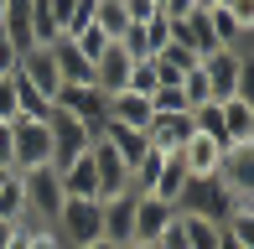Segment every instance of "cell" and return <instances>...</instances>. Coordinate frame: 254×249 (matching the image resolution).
I'll use <instances>...</instances> for the list:
<instances>
[{"mask_svg": "<svg viewBox=\"0 0 254 249\" xmlns=\"http://www.w3.org/2000/svg\"><path fill=\"white\" fill-rule=\"evenodd\" d=\"M21 177V192H26V223H57L63 213V177L57 166H31V172H16Z\"/></svg>", "mask_w": 254, "mask_h": 249, "instance_id": "cell-1", "label": "cell"}, {"mask_svg": "<svg viewBox=\"0 0 254 249\" xmlns=\"http://www.w3.org/2000/svg\"><path fill=\"white\" fill-rule=\"evenodd\" d=\"M52 109H63V115H73L78 124H88V135H104V124H109V94H99L94 83H63L52 94Z\"/></svg>", "mask_w": 254, "mask_h": 249, "instance_id": "cell-2", "label": "cell"}, {"mask_svg": "<svg viewBox=\"0 0 254 249\" xmlns=\"http://www.w3.org/2000/svg\"><path fill=\"white\" fill-rule=\"evenodd\" d=\"M31 166H52V140L47 120H10V172H31Z\"/></svg>", "mask_w": 254, "mask_h": 249, "instance_id": "cell-3", "label": "cell"}, {"mask_svg": "<svg viewBox=\"0 0 254 249\" xmlns=\"http://www.w3.org/2000/svg\"><path fill=\"white\" fill-rule=\"evenodd\" d=\"M99 223H104V202H99V197H67L52 229L63 234L67 249H78V244H88V239H104Z\"/></svg>", "mask_w": 254, "mask_h": 249, "instance_id": "cell-4", "label": "cell"}, {"mask_svg": "<svg viewBox=\"0 0 254 249\" xmlns=\"http://www.w3.org/2000/svg\"><path fill=\"white\" fill-rule=\"evenodd\" d=\"M177 208H182V213H202V218L223 223V218H228V208H234V187H228L223 177H192Z\"/></svg>", "mask_w": 254, "mask_h": 249, "instance_id": "cell-5", "label": "cell"}, {"mask_svg": "<svg viewBox=\"0 0 254 249\" xmlns=\"http://www.w3.org/2000/svg\"><path fill=\"white\" fill-rule=\"evenodd\" d=\"M47 140H52V166L63 172V166H73L78 156L94 145V135H88V124H78L73 115L52 109V115H47Z\"/></svg>", "mask_w": 254, "mask_h": 249, "instance_id": "cell-6", "label": "cell"}, {"mask_svg": "<svg viewBox=\"0 0 254 249\" xmlns=\"http://www.w3.org/2000/svg\"><path fill=\"white\" fill-rule=\"evenodd\" d=\"M88 156H94V177H99V202H109V197H120V192H130V166L109 151V140H104V135L88 145Z\"/></svg>", "mask_w": 254, "mask_h": 249, "instance_id": "cell-7", "label": "cell"}, {"mask_svg": "<svg viewBox=\"0 0 254 249\" xmlns=\"http://www.w3.org/2000/svg\"><path fill=\"white\" fill-rule=\"evenodd\" d=\"M145 140H151L156 151L177 156L182 145L192 140V109H187V115H151V124H145Z\"/></svg>", "mask_w": 254, "mask_h": 249, "instance_id": "cell-8", "label": "cell"}, {"mask_svg": "<svg viewBox=\"0 0 254 249\" xmlns=\"http://www.w3.org/2000/svg\"><path fill=\"white\" fill-rule=\"evenodd\" d=\"M16 73L26 78L31 88H37V94H57V88H63V73H57V62H52V52L47 47H31V52H21V62H16Z\"/></svg>", "mask_w": 254, "mask_h": 249, "instance_id": "cell-9", "label": "cell"}, {"mask_svg": "<svg viewBox=\"0 0 254 249\" xmlns=\"http://www.w3.org/2000/svg\"><path fill=\"white\" fill-rule=\"evenodd\" d=\"M171 218H177V208H171V202H161L156 192H135V239L156 244V234L166 229Z\"/></svg>", "mask_w": 254, "mask_h": 249, "instance_id": "cell-10", "label": "cell"}, {"mask_svg": "<svg viewBox=\"0 0 254 249\" xmlns=\"http://www.w3.org/2000/svg\"><path fill=\"white\" fill-rule=\"evenodd\" d=\"M99 234H104L109 244H130V239H135V192H120V197L104 202Z\"/></svg>", "mask_w": 254, "mask_h": 249, "instance_id": "cell-11", "label": "cell"}, {"mask_svg": "<svg viewBox=\"0 0 254 249\" xmlns=\"http://www.w3.org/2000/svg\"><path fill=\"white\" fill-rule=\"evenodd\" d=\"M177 156H182V166H187V177H218V161H223V145L192 130V140L182 145Z\"/></svg>", "mask_w": 254, "mask_h": 249, "instance_id": "cell-12", "label": "cell"}, {"mask_svg": "<svg viewBox=\"0 0 254 249\" xmlns=\"http://www.w3.org/2000/svg\"><path fill=\"white\" fill-rule=\"evenodd\" d=\"M218 109H223V140L228 145H254V104H249V99H223V104H218Z\"/></svg>", "mask_w": 254, "mask_h": 249, "instance_id": "cell-13", "label": "cell"}, {"mask_svg": "<svg viewBox=\"0 0 254 249\" xmlns=\"http://www.w3.org/2000/svg\"><path fill=\"white\" fill-rule=\"evenodd\" d=\"M218 177L228 187H239V192H254V145H223Z\"/></svg>", "mask_w": 254, "mask_h": 249, "instance_id": "cell-14", "label": "cell"}, {"mask_svg": "<svg viewBox=\"0 0 254 249\" xmlns=\"http://www.w3.org/2000/svg\"><path fill=\"white\" fill-rule=\"evenodd\" d=\"M151 99L145 94H130V88H120V94H109V120L114 124H130V130H145L151 124Z\"/></svg>", "mask_w": 254, "mask_h": 249, "instance_id": "cell-15", "label": "cell"}, {"mask_svg": "<svg viewBox=\"0 0 254 249\" xmlns=\"http://www.w3.org/2000/svg\"><path fill=\"white\" fill-rule=\"evenodd\" d=\"M104 140H109V151L120 156L130 172H135V161L145 156V145H151V140H145V130H130V124H114V120L104 124Z\"/></svg>", "mask_w": 254, "mask_h": 249, "instance_id": "cell-16", "label": "cell"}, {"mask_svg": "<svg viewBox=\"0 0 254 249\" xmlns=\"http://www.w3.org/2000/svg\"><path fill=\"white\" fill-rule=\"evenodd\" d=\"M125 78H130V58H125V52L109 42V52L94 62V88H99V94H120Z\"/></svg>", "mask_w": 254, "mask_h": 249, "instance_id": "cell-17", "label": "cell"}, {"mask_svg": "<svg viewBox=\"0 0 254 249\" xmlns=\"http://www.w3.org/2000/svg\"><path fill=\"white\" fill-rule=\"evenodd\" d=\"M63 197H99V177H94V156H78L73 166H63Z\"/></svg>", "mask_w": 254, "mask_h": 249, "instance_id": "cell-18", "label": "cell"}, {"mask_svg": "<svg viewBox=\"0 0 254 249\" xmlns=\"http://www.w3.org/2000/svg\"><path fill=\"white\" fill-rule=\"evenodd\" d=\"M187 166H182V156H166V161H161V172H156V182H151V192L161 202H171V208H177L182 202V192H187Z\"/></svg>", "mask_w": 254, "mask_h": 249, "instance_id": "cell-19", "label": "cell"}, {"mask_svg": "<svg viewBox=\"0 0 254 249\" xmlns=\"http://www.w3.org/2000/svg\"><path fill=\"white\" fill-rule=\"evenodd\" d=\"M177 223H182V234H187V249H218L223 244V223L202 218V213H182L177 208Z\"/></svg>", "mask_w": 254, "mask_h": 249, "instance_id": "cell-20", "label": "cell"}, {"mask_svg": "<svg viewBox=\"0 0 254 249\" xmlns=\"http://www.w3.org/2000/svg\"><path fill=\"white\" fill-rule=\"evenodd\" d=\"M94 26H99L109 42H120V37H125V26H130V16H125L120 0H94Z\"/></svg>", "mask_w": 254, "mask_h": 249, "instance_id": "cell-21", "label": "cell"}, {"mask_svg": "<svg viewBox=\"0 0 254 249\" xmlns=\"http://www.w3.org/2000/svg\"><path fill=\"white\" fill-rule=\"evenodd\" d=\"M0 218L16 223V229L26 223V192H21V177H16V172H10L5 187H0Z\"/></svg>", "mask_w": 254, "mask_h": 249, "instance_id": "cell-22", "label": "cell"}, {"mask_svg": "<svg viewBox=\"0 0 254 249\" xmlns=\"http://www.w3.org/2000/svg\"><path fill=\"white\" fill-rule=\"evenodd\" d=\"M67 42L78 47V58H83V62H99L104 52H109V37H104L94 21H88V26H78V31H67Z\"/></svg>", "mask_w": 254, "mask_h": 249, "instance_id": "cell-23", "label": "cell"}, {"mask_svg": "<svg viewBox=\"0 0 254 249\" xmlns=\"http://www.w3.org/2000/svg\"><path fill=\"white\" fill-rule=\"evenodd\" d=\"M21 249H67L52 223H21Z\"/></svg>", "mask_w": 254, "mask_h": 249, "instance_id": "cell-24", "label": "cell"}, {"mask_svg": "<svg viewBox=\"0 0 254 249\" xmlns=\"http://www.w3.org/2000/svg\"><path fill=\"white\" fill-rule=\"evenodd\" d=\"M151 109H156V115H187V94H182V83H161L156 88V94H151Z\"/></svg>", "mask_w": 254, "mask_h": 249, "instance_id": "cell-25", "label": "cell"}, {"mask_svg": "<svg viewBox=\"0 0 254 249\" xmlns=\"http://www.w3.org/2000/svg\"><path fill=\"white\" fill-rule=\"evenodd\" d=\"M125 88H130V94H145V99H151L156 88H161V78H156V62H151V58L130 62V78H125Z\"/></svg>", "mask_w": 254, "mask_h": 249, "instance_id": "cell-26", "label": "cell"}, {"mask_svg": "<svg viewBox=\"0 0 254 249\" xmlns=\"http://www.w3.org/2000/svg\"><path fill=\"white\" fill-rule=\"evenodd\" d=\"M140 26H145V42H151V58H156V52H161V47L171 42V21L161 16V10H156V16H151V21H140Z\"/></svg>", "mask_w": 254, "mask_h": 249, "instance_id": "cell-27", "label": "cell"}, {"mask_svg": "<svg viewBox=\"0 0 254 249\" xmlns=\"http://www.w3.org/2000/svg\"><path fill=\"white\" fill-rule=\"evenodd\" d=\"M156 249H187V234H182V223H177V218H171L166 229L156 234Z\"/></svg>", "mask_w": 254, "mask_h": 249, "instance_id": "cell-28", "label": "cell"}, {"mask_svg": "<svg viewBox=\"0 0 254 249\" xmlns=\"http://www.w3.org/2000/svg\"><path fill=\"white\" fill-rule=\"evenodd\" d=\"M120 5H125V16H130V21H135V26H140V21H151V16H156V10H161V5H156V0H120Z\"/></svg>", "mask_w": 254, "mask_h": 249, "instance_id": "cell-29", "label": "cell"}, {"mask_svg": "<svg viewBox=\"0 0 254 249\" xmlns=\"http://www.w3.org/2000/svg\"><path fill=\"white\" fill-rule=\"evenodd\" d=\"M16 62H21V52H16V42H10L5 31H0V78H10V73H16Z\"/></svg>", "mask_w": 254, "mask_h": 249, "instance_id": "cell-30", "label": "cell"}, {"mask_svg": "<svg viewBox=\"0 0 254 249\" xmlns=\"http://www.w3.org/2000/svg\"><path fill=\"white\" fill-rule=\"evenodd\" d=\"M0 120H16V78H0Z\"/></svg>", "mask_w": 254, "mask_h": 249, "instance_id": "cell-31", "label": "cell"}, {"mask_svg": "<svg viewBox=\"0 0 254 249\" xmlns=\"http://www.w3.org/2000/svg\"><path fill=\"white\" fill-rule=\"evenodd\" d=\"M228 16H234L244 31H254V0H228Z\"/></svg>", "mask_w": 254, "mask_h": 249, "instance_id": "cell-32", "label": "cell"}, {"mask_svg": "<svg viewBox=\"0 0 254 249\" xmlns=\"http://www.w3.org/2000/svg\"><path fill=\"white\" fill-rule=\"evenodd\" d=\"M187 10H197V0H161V16L166 21H182Z\"/></svg>", "mask_w": 254, "mask_h": 249, "instance_id": "cell-33", "label": "cell"}, {"mask_svg": "<svg viewBox=\"0 0 254 249\" xmlns=\"http://www.w3.org/2000/svg\"><path fill=\"white\" fill-rule=\"evenodd\" d=\"M0 166L10 172V120H0Z\"/></svg>", "mask_w": 254, "mask_h": 249, "instance_id": "cell-34", "label": "cell"}, {"mask_svg": "<svg viewBox=\"0 0 254 249\" xmlns=\"http://www.w3.org/2000/svg\"><path fill=\"white\" fill-rule=\"evenodd\" d=\"M10 239H16V223H5V218H0V249H10Z\"/></svg>", "mask_w": 254, "mask_h": 249, "instance_id": "cell-35", "label": "cell"}, {"mask_svg": "<svg viewBox=\"0 0 254 249\" xmlns=\"http://www.w3.org/2000/svg\"><path fill=\"white\" fill-rule=\"evenodd\" d=\"M78 249H120V244H109V239H88V244H78Z\"/></svg>", "mask_w": 254, "mask_h": 249, "instance_id": "cell-36", "label": "cell"}, {"mask_svg": "<svg viewBox=\"0 0 254 249\" xmlns=\"http://www.w3.org/2000/svg\"><path fill=\"white\" fill-rule=\"evenodd\" d=\"M218 249H249V244H239V239H228V234H223V244H218Z\"/></svg>", "mask_w": 254, "mask_h": 249, "instance_id": "cell-37", "label": "cell"}, {"mask_svg": "<svg viewBox=\"0 0 254 249\" xmlns=\"http://www.w3.org/2000/svg\"><path fill=\"white\" fill-rule=\"evenodd\" d=\"M120 249H156V244H145V239H130V244H120Z\"/></svg>", "mask_w": 254, "mask_h": 249, "instance_id": "cell-38", "label": "cell"}, {"mask_svg": "<svg viewBox=\"0 0 254 249\" xmlns=\"http://www.w3.org/2000/svg\"><path fill=\"white\" fill-rule=\"evenodd\" d=\"M5 177H10V172H5V166H0V187H5Z\"/></svg>", "mask_w": 254, "mask_h": 249, "instance_id": "cell-39", "label": "cell"}, {"mask_svg": "<svg viewBox=\"0 0 254 249\" xmlns=\"http://www.w3.org/2000/svg\"><path fill=\"white\" fill-rule=\"evenodd\" d=\"M197 5H202V10H207V5H218V0H197Z\"/></svg>", "mask_w": 254, "mask_h": 249, "instance_id": "cell-40", "label": "cell"}]
</instances>
